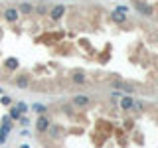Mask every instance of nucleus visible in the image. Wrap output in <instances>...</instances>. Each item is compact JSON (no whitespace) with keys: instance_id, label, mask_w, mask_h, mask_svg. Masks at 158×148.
Masks as SVG:
<instances>
[{"instance_id":"f257e3e1","label":"nucleus","mask_w":158,"mask_h":148,"mask_svg":"<svg viewBox=\"0 0 158 148\" xmlns=\"http://www.w3.org/2000/svg\"><path fill=\"white\" fill-rule=\"evenodd\" d=\"M49 126H52V121H49V117H48V115H40L38 121H36V132L44 134V132H48Z\"/></svg>"},{"instance_id":"f03ea898","label":"nucleus","mask_w":158,"mask_h":148,"mask_svg":"<svg viewBox=\"0 0 158 148\" xmlns=\"http://www.w3.org/2000/svg\"><path fill=\"white\" fill-rule=\"evenodd\" d=\"M30 83H32V77H30L28 73H20V75H16V79H14V85L18 89H28Z\"/></svg>"},{"instance_id":"7ed1b4c3","label":"nucleus","mask_w":158,"mask_h":148,"mask_svg":"<svg viewBox=\"0 0 158 148\" xmlns=\"http://www.w3.org/2000/svg\"><path fill=\"white\" fill-rule=\"evenodd\" d=\"M63 14H65V6H63V4H57V6L52 8V12H49V18H52V22H59Z\"/></svg>"},{"instance_id":"20e7f679","label":"nucleus","mask_w":158,"mask_h":148,"mask_svg":"<svg viewBox=\"0 0 158 148\" xmlns=\"http://www.w3.org/2000/svg\"><path fill=\"white\" fill-rule=\"evenodd\" d=\"M18 18H20V12H18V8H6V10H4V20H6L8 24H14V22H18Z\"/></svg>"},{"instance_id":"39448f33","label":"nucleus","mask_w":158,"mask_h":148,"mask_svg":"<svg viewBox=\"0 0 158 148\" xmlns=\"http://www.w3.org/2000/svg\"><path fill=\"white\" fill-rule=\"evenodd\" d=\"M89 103H91V99H89L87 95H75V97L71 99V105L73 107H79V109H81V107H87Z\"/></svg>"},{"instance_id":"423d86ee","label":"nucleus","mask_w":158,"mask_h":148,"mask_svg":"<svg viewBox=\"0 0 158 148\" xmlns=\"http://www.w3.org/2000/svg\"><path fill=\"white\" fill-rule=\"evenodd\" d=\"M135 6H136V10H138V12H140V14H144V16H152V14H154V8H152L150 4H144V2H136Z\"/></svg>"},{"instance_id":"0eeeda50","label":"nucleus","mask_w":158,"mask_h":148,"mask_svg":"<svg viewBox=\"0 0 158 148\" xmlns=\"http://www.w3.org/2000/svg\"><path fill=\"white\" fill-rule=\"evenodd\" d=\"M132 107H135V99H132L131 95H125L121 99V109L123 111H131Z\"/></svg>"},{"instance_id":"6e6552de","label":"nucleus","mask_w":158,"mask_h":148,"mask_svg":"<svg viewBox=\"0 0 158 148\" xmlns=\"http://www.w3.org/2000/svg\"><path fill=\"white\" fill-rule=\"evenodd\" d=\"M71 81L75 83V85H85V83H87V77H85V73H83V71H75L71 75Z\"/></svg>"},{"instance_id":"1a4fd4ad","label":"nucleus","mask_w":158,"mask_h":148,"mask_svg":"<svg viewBox=\"0 0 158 148\" xmlns=\"http://www.w3.org/2000/svg\"><path fill=\"white\" fill-rule=\"evenodd\" d=\"M18 67H20V61L16 57H8L6 61H4V69H8V71H16Z\"/></svg>"},{"instance_id":"9d476101","label":"nucleus","mask_w":158,"mask_h":148,"mask_svg":"<svg viewBox=\"0 0 158 148\" xmlns=\"http://www.w3.org/2000/svg\"><path fill=\"white\" fill-rule=\"evenodd\" d=\"M111 20L115 24H125L127 22V14H123V12H117V10H113L111 12Z\"/></svg>"},{"instance_id":"9b49d317","label":"nucleus","mask_w":158,"mask_h":148,"mask_svg":"<svg viewBox=\"0 0 158 148\" xmlns=\"http://www.w3.org/2000/svg\"><path fill=\"white\" fill-rule=\"evenodd\" d=\"M18 12L20 14H32L34 12L32 2H22V4H20V8H18Z\"/></svg>"},{"instance_id":"f8f14e48","label":"nucleus","mask_w":158,"mask_h":148,"mask_svg":"<svg viewBox=\"0 0 158 148\" xmlns=\"http://www.w3.org/2000/svg\"><path fill=\"white\" fill-rule=\"evenodd\" d=\"M32 111L40 113V115H46V111H48V109L44 107V105H40V103H36V105H32Z\"/></svg>"},{"instance_id":"ddd939ff","label":"nucleus","mask_w":158,"mask_h":148,"mask_svg":"<svg viewBox=\"0 0 158 148\" xmlns=\"http://www.w3.org/2000/svg\"><path fill=\"white\" fill-rule=\"evenodd\" d=\"M8 117H10V118H14V121H20V117H22V113H20L18 109L14 107L12 111H10V115H8Z\"/></svg>"},{"instance_id":"4468645a","label":"nucleus","mask_w":158,"mask_h":148,"mask_svg":"<svg viewBox=\"0 0 158 148\" xmlns=\"http://www.w3.org/2000/svg\"><path fill=\"white\" fill-rule=\"evenodd\" d=\"M48 132H49V136H52V138H57L59 136V126H49Z\"/></svg>"},{"instance_id":"2eb2a0df","label":"nucleus","mask_w":158,"mask_h":148,"mask_svg":"<svg viewBox=\"0 0 158 148\" xmlns=\"http://www.w3.org/2000/svg\"><path fill=\"white\" fill-rule=\"evenodd\" d=\"M0 103H2L4 107H8V105H12V99H10L8 95H0Z\"/></svg>"},{"instance_id":"dca6fc26","label":"nucleus","mask_w":158,"mask_h":148,"mask_svg":"<svg viewBox=\"0 0 158 148\" xmlns=\"http://www.w3.org/2000/svg\"><path fill=\"white\" fill-rule=\"evenodd\" d=\"M16 109H18L20 113H26V111H28V105H26V103H22V101H18V105H16Z\"/></svg>"},{"instance_id":"f3484780","label":"nucleus","mask_w":158,"mask_h":148,"mask_svg":"<svg viewBox=\"0 0 158 148\" xmlns=\"http://www.w3.org/2000/svg\"><path fill=\"white\" fill-rule=\"evenodd\" d=\"M115 10H117V12H123V14H127V12H128V6H125V4H118V6H117Z\"/></svg>"},{"instance_id":"a211bd4d","label":"nucleus","mask_w":158,"mask_h":148,"mask_svg":"<svg viewBox=\"0 0 158 148\" xmlns=\"http://www.w3.org/2000/svg\"><path fill=\"white\" fill-rule=\"evenodd\" d=\"M34 10H36V12H38V14H46V12H48V10H46V8H44V6H40V8H34Z\"/></svg>"},{"instance_id":"6ab92c4d","label":"nucleus","mask_w":158,"mask_h":148,"mask_svg":"<svg viewBox=\"0 0 158 148\" xmlns=\"http://www.w3.org/2000/svg\"><path fill=\"white\" fill-rule=\"evenodd\" d=\"M20 122H22V125H24V126H26V125H28V122H30V121H28V118H24V117H20Z\"/></svg>"},{"instance_id":"aec40b11","label":"nucleus","mask_w":158,"mask_h":148,"mask_svg":"<svg viewBox=\"0 0 158 148\" xmlns=\"http://www.w3.org/2000/svg\"><path fill=\"white\" fill-rule=\"evenodd\" d=\"M4 142H6V136H4V134H0V144H4Z\"/></svg>"},{"instance_id":"412c9836","label":"nucleus","mask_w":158,"mask_h":148,"mask_svg":"<svg viewBox=\"0 0 158 148\" xmlns=\"http://www.w3.org/2000/svg\"><path fill=\"white\" fill-rule=\"evenodd\" d=\"M20 148H30V146H28V144H22V146H20Z\"/></svg>"},{"instance_id":"4be33fe9","label":"nucleus","mask_w":158,"mask_h":148,"mask_svg":"<svg viewBox=\"0 0 158 148\" xmlns=\"http://www.w3.org/2000/svg\"><path fill=\"white\" fill-rule=\"evenodd\" d=\"M0 95H4V91H2V87H0Z\"/></svg>"},{"instance_id":"5701e85b","label":"nucleus","mask_w":158,"mask_h":148,"mask_svg":"<svg viewBox=\"0 0 158 148\" xmlns=\"http://www.w3.org/2000/svg\"><path fill=\"white\" fill-rule=\"evenodd\" d=\"M40 2H46V0H40Z\"/></svg>"}]
</instances>
